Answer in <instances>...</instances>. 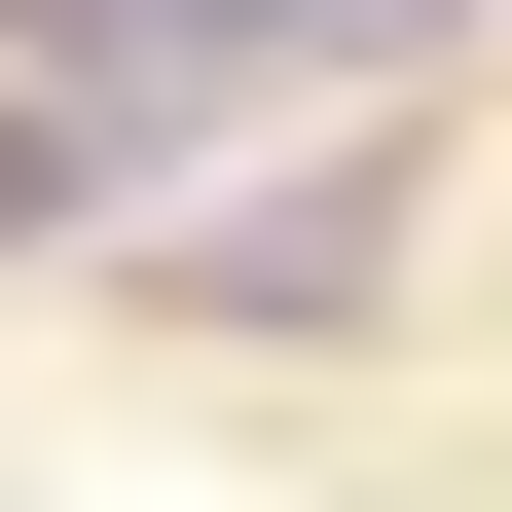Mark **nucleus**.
Listing matches in <instances>:
<instances>
[{
    "label": "nucleus",
    "instance_id": "nucleus-1",
    "mask_svg": "<svg viewBox=\"0 0 512 512\" xmlns=\"http://www.w3.org/2000/svg\"><path fill=\"white\" fill-rule=\"evenodd\" d=\"M366 256H403V183H366V147H330V183H256V220H183V293H256V330H330Z\"/></svg>",
    "mask_w": 512,
    "mask_h": 512
},
{
    "label": "nucleus",
    "instance_id": "nucleus-2",
    "mask_svg": "<svg viewBox=\"0 0 512 512\" xmlns=\"http://www.w3.org/2000/svg\"><path fill=\"white\" fill-rule=\"evenodd\" d=\"M74 37H110V74H147V110H220V74H330L366 0H74Z\"/></svg>",
    "mask_w": 512,
    "mask_h": 512
},
{
    "label": "nucleus",
    "instance_id": "nucleus-3",
    "mask_svg": "<svg viewBox=\"0 0 512 512\" xmlns=\"http://www.w3.org/2000/svg\"><path fill=\"white\" fill-rule=\"evenodd\" d=\"M37 220H74V110H0V256H37Z\"/></svg>",
    "mask_w": 512,
    "mask_h": 512
},
{
    "label": "nucleus",
    "instance_id": "nucleus-4",
    "mask_svg": "<svg viewBox=\"0 0 512 512\" xmlns=\"http://www.w3.org/2000/svg\"><path fill=\"white\" fill-rule=\"evenodd\" d=\"M0 37H74V0H0Z\"/></svg>",
    "mask_w": 512,
    "mask_h": 512
},
{
    "label": "nucleus",
    "instance_id": "nucleus-5",
    "mask_svg": "<svg viewBox=\"0 0 512 512\" xmlns=\"http://www.w3.org/2000/svg\"><path fill=\"white\" fill-rule=\"evenodd\" d=\"M366 37H403V0H366Z\"/></svg>",
    "mask_w": 512,
    "mask_h": 512
}]
</instances>
